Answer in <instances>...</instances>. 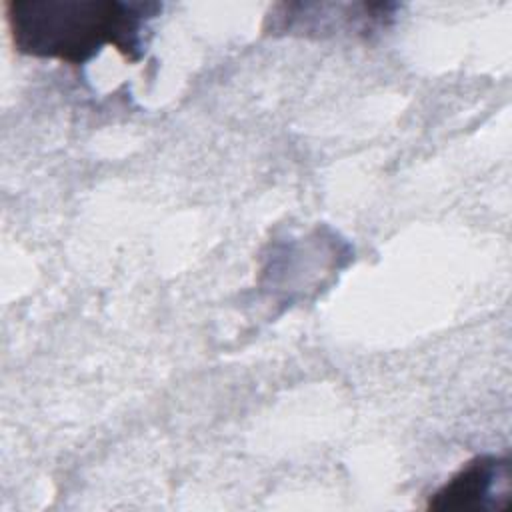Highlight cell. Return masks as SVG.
Wrapping results in <instances>:
<instances>
[{
    "mask_svg": "<svg viewBox=\"0 0 512 512\" xmlns=\"http://www.w3.org/2000/svg\"><path fill=\"white\" fill-rule=\"evenodd\" d=\"M512 496V466L506 456L484 454L466 462L438 492L430 510H504Z\"/></svg>",
    "mask_w": 512,
    "mask_h": 512,
    "instance_id": "7a4b0ae2",
    "label": "cell"
},
{
    "mask_svg": "<svg viewBox=\"0 0 512 512\" xmlns=\"http://www.w3.org/2000/svg\"><path fill=\"white\" fill-rule=\"evenodd\" d=\"M160 12L162 4L142 0H10L6 24L14 48L26 56L78 66L114 46L138 62L148 24Z\"/></svg>",
    "mask_w": 512,
    "mask_h": 512,
    "instance_id": "6da1fadb",
    "label": "cell"
}]
</instances>
